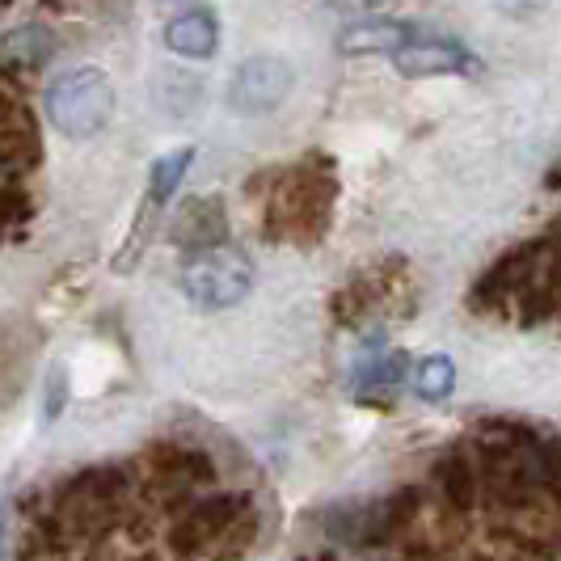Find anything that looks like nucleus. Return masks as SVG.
I'll return each instance as SVG.
<instances>
[{"label":"nucleus","mask_w":561,"mask_h":561,"mask_svg":"<svg viewBox=\"0 0 561 561\" xmlns=\"http://www.w3.org/2000/svg\"><path fill=\"white\" fill-rule=\"evenodd\" d=\"M169 241L178 250L198 253V250H211V245H225L228 241V211L225 203L216 195H203L191 198L178 216H173V228H169Z\"/></svg>","instance_id":"obj_12"},{"label":"nucleus","mask_w":561,"mask_h":561,"mask_svg":"<svg viewBox=\"0 0 561 561\" xmlns=\"http://www.w3.org/2000/svg\"><path fill=\"white\" fill-rule=\"evenodd\" d=\"M144 473H148V490L157 499H195L203 490H211L216 481V465L211 456L195 444H157L144 456Z\"/></svg>","instance_id":"obj_6"},{"label":"nucleus","mask_w":561,"mask_h":561,"mask_svg":"<svg viewBox=\"0 0 561 561\" xmlns=\"http://www.w3.org/2000/svg\"><path fill=\"white\" fill-rule=\"evenodd\" d=\"M296 84V68L283 56H250L228 81V106L245 118L279 111Z\"/></svg>","instance_id":"obj_7"},{"label":"nucleus","mask_w":561,"mask_h":561,"mask_svg":"<svg viewBox=\"0 0 561 561\" xmlns=\"http://www.w3.org/2000/svg\"><path fill=\"white\" fill-rule=\"evenodd\" d=\"M43 157L38 118L22 98V89L0 77V165L9 173H30Z\"/></svg>","instance_id":"obj_8"},{"label":"nucleus","mask_w":561,"mask_h":561,"mask_svg":"<svg viewBox=\"0 0 561 561\" xmlns=\"http://www.w3.org/2000/svg\"><path fill=\"white\" fill-rule=\"evenodd\" d=\"M545 253V241H528V245H515L506 250L478 283H473V309L478 312H503L515 305V296L524 291V283L533 275L536 257Z\"/></svg>","instance_id":"obj_9"},{"label":"nucleus","mask_w":561,"mask_h":561,"mask_svg":"<svg viewBox=\"0 0 561 561\" xmlns=\"http://www.w3.org/2000/svg\"><path fill=\"white\" fill-rule=\"evenodd\" d=\"M503 18H511V22H533V18H540L545 9H549V0H490Z\"/></svg>","instance_id":"obj_24"},{"label":"nucleus","mask_w":561,"mask_h":561,"mask_svg":"<svg viewBox=\"0 0 561 561\" xmlns=\"http://www.w3.org/2000/svg\"><path fill=\"white\" fill-rule=\"evenodd\" d=\"M435 490H439V499H444L448 511H473V503H478V494H481L473 451H465V448L444 451L439 465H435Z\"/></svg>","instance_id":"obj_16"},{"label":"nucleus","mask_w":561,"mask_h":561,"mask_svg":"<svg viewBox=\"0 0 561 561\" xmlns=\"http://www.w3.org/2000/svg\"><path fill=\"white\" fill-rule=\"evenodd\" d=\"M127 494H131L127 465H89L64 481L47 506L64 536L77 545V540H98L102 533H111L127 506Z\"/></svg>","instance_id":"obj_3"},{"label":"nucleus","mask_w":561,"mask_h":561,"mask_svg":"<svg viewBox=\"0 0 561 561\" xmlns=\"http://www.w3.org/2000/svg\"><path fill=\"white\" fill-rule=\"evenodd\" d=\"M64 405H68V371L64 367H51V376H47V397H43V419L56 422L64 414Z\"/></svg>","instance_id":"obj_23"},{"label":"nucleus","mask_w":561,"mask_h":561,"mask_svg":"<svg viewBox=\"0 0 561 561\" xmlns=\"http://www.w3.org/2000/svg\"><path fill=\"white\" fill-rule=\"evenodd\" d=\"M393 68L410 81H426V77H456L473 68V51L451 43V38H414L393 51Z\"/></svg>","instance_id":"obj_11"},{"label":"nucleus","mask_w":561,"mask_h":561,"mask_svg":"<svg viewBox=\"0 0 561 561\" xmlns=\"http://www.w3.org/2000/svg\"><path fill=\"white\" fill-rule=\"evenodd\" d=\"M4 528H9V506L0 503V549H4Z\"/></svg>","instance_id":"obj_26"},{"label":"nucleus","mask_w":561,"mask_h":561,"mask_svg":"<svg viewBox=\"0 0 561 561\" xmlns=\"http://www.w3.org/2000/svg\"><path fill=\"white\" fill-rule=\"evenodd\" d=\"M191 161H195V148H178V152L161 157V161L152 165V178H148V198H144V207H152V211L165 207L169 198H173V191L182 186Z\"/></svg>","instance_id":"obj_19"},{"label":"nucleus","mask_w":561,"mask_h":561,"mask_svg":"<svg viewBox=\"0 0 561 561\" xmlns=\"http://www.w3.org/2000/svg\"><path fill=\"white\" fill-rule=\"evenodd\" d=\"M414 389H419L422 401H444L456 389V367H451L448 355H426L414 367Z\"/></svg>","instance_id":"obj_20"},{"label":"nucleus","mask_w":561,"mask_h":561,"mask_svg":"<svg viewBox=\"0 0 561 561\" xmlns=\"http://www.w3.org/2000/svg\"><path fill=\"white\" fill-rule=\"evenodd\" d=\"M334 211V165L309 152L296 169L283 173V182L271 191L266 203V228L275 241H321Z\"/></svg>","instance_id":"obj_2"},{"label":"nucleus","mask_w":561,"mask_h":561,"mask_svg":"<svg viewBox=\"0 0 561 561\" xmlns=\"http://www.w3.org/2000/svg\"><path fill=\"white\" fill-rule=\"evenodd\" d=\"M178 287L186 305L198 312H225L237 309L253 287V262L232 245H211V250L186 253Z\"/></svg>","instance_id":"obj_5"},{"label":"nucleus","mask_w":561,"mask_h":561,"mask_svg":"<svg viewBox=\"0 0 561 561\" xmlns=\"http://www.w3.org/2000/svg\"><path fill=\"white\" fill-rule=\"evenodd\" d=\"M549 186H553V191H558V186H561V161H558V165H553V173H549Z\"/></svg>","instance_id":"obj_27"},{"label":"nucleus","mask_w":561,"mask_h":561,"mask_svg":"<svg viewBox=\"0 0 561 561\" xmlns=\"http://www.w3.org/2000/svg\"><path fill=\"white\" fill-rule=\"evenodd\" d=\"M511 309L524 325H540V321L561 312V241L545 237V253L536 257L533 275H528L524 291L515 296Z\"/></svg>","instance_id":"obj_10"},{"label":"nucleus","mask_w":561,"mask_h":561,"mask_svg":"<svg viewBox=\"0 0 561 561\" xmlns=\"http://www.w3.org/2000/svg\"><path fill=\"white\" fill-rule=\"evenodd\" d=\"M257 511L250 494L228 490V494H195L191 503L178 511L169 528V549L182 561H195L207 553L211 561H237L253 545Z\"/></svg>","instance_id":"obj_1"},{"label":"nucleus","mask_w":561,"mask_h":561,"mask_svg":"<svg viewBox=\"0 0 561 561\" xmlns=\"http://www.w3.org/2000/svg\"><path fill=\"white\" fill-rule=\"evenodd\" d=\"M397 279H401V262L397 257L364 271L359 279H351L342 291H334V305H330L334 321L337 325H355L364 312H371L380 300H389V291H397Z\"/></svg>","instance_id":"obj_13"},{"label":"nucleus","mask_w":561,"mask_h":561,"mask_svg":"<svg viewBox=\"0 0 561 561\" xmlns=\"http://www.w3.org/2000/svg\"><path fill=\"white\" fill-rule=\"evenodd\" d=\"M419 26L401 22V18H364L337 34V51L342 56H393L397 47L414 43Z\"/></svg>","instance_id":"obj_14"},{"label":"nucleus","mask_w":561,"mask_h":561,"mask_svg":"<svg viewBox=\"0 0 561 561\" xmlns=\"http://www.w3.org/2000/svg\"><path fill=\"white\" fill-rule=\"evenodd\" d=\"M30 220V198L26 191L18 186V173H4L0 178V237L9 228H22Z\"/></svg>","instance_id":"obj_22"},{"label":"nucleus","mask_w":561,"mask_h":561,"mask_svg":"<svg viewBox=\"0 0 561 561\" xmlns=\"http://www.w3.org/2000/svg\"><path fill=\"white\" fill-rule=\"evenodd\" d=\"M165 47L182 59H211L220 47V26H216V13L207 4H195L178 18H169L165 26Z\"/></svg>","instance_id":"obj_15"},{"label":"nucleus","mask_w":561,"mask_h":561,"mask_svg":"<svg viewBox=\"0 0 561 561\" xmlns=\"http://www.w3.org/2000/svg\"><path fill=\"white\" fill-rule=\"evenodd\" d=\"M114 114V84L102 68L81 64L47 84V118L68 140H93Z\"/></svg>","instance_id":"obj_4"},{"label":"nucleus","mask_w":561,"mask_h":561,"mask_svg":"<svg viewBox=\"0 0 561 561\" xmlns=\"http://www.w3.org/2000/svg\"><path fill=\"white\" fill-rule=\"evenodd\" d=\"M405 376H410V355H405V351H389V355H376V359H367V364L359 367L355 389H359V397L397 393Z\"/></svg>","instance_id":"obj_18"},{"label":"nucleus","mask_w":561,"mask_h":561,"mask_svg":"<svg viewBox=\"0 0 561 561\" xmlns=\"http://www.w3.org/2000/svg\"><path fill=\"white\" fill-rule=\"evenodd\" d=\"M51 51H56L51 30L47 26H22L0 43V64H4V68H13V72H34V68H43V64L51 59Z\"/></svg>","instance_id":"obj_17"},{"label":"nucleus","mask_w":561,"mask_h":561,"mask_svg":"<svg viewBox=\"0 0 561 561\" xmlns=\"http://www.w3.org/2000/svg\"><path fill=\"white\" fill-rule=\"evenodd\" d=\"M157 102H161L169 114L198 111V102H203V81H195V77H182V72H169L165 81H161Z\"/></svg>","instance_id":"obj_21"},{"label":"nucleus","mask_w":561,"mask_h":561,"mask_svg":"<svg viewBox=\"0 0 561 561\" xmlns=\"http://www.w3.org/2000/svg\"><path fill=\"white\" fill-rule=\"evenodd\" d=\"M376 4H385V0H334V9H342V13H364V9H376Z\"/></svg>","instance_id":"obj_25"}]
</instances>
